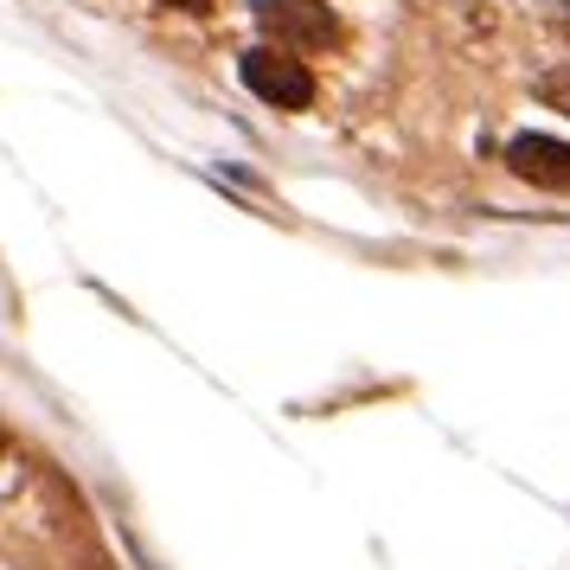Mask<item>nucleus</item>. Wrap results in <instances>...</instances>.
Wrapping results in <instances>:
<instances>
[{"label":"nucleus","mask_w":570,"mask_h":570,"mask_svg":"<svg viewBox=\"0 0 570 570\" xmlns=\"http://www.w3.org/2000/svg\"><path fill=\"white\" fill-rule=\"evenodd\" d=\"M257 27H263V39H276L283 52H321V46L340 39V20L321 0H263Z\"/></svg>","instance_id":"obj_1"},{"label":"nucleus","mask_w":570,"mask_h":570,"mask_svg":"<svg viewBox=\"0 0 570 570\" xmlns=\"http://www.w3.org/2000/svg\"><path fill=\"white\" fill-rule=\"evenodd\" d=\"M244 83L257 90L263 104H276V109H308L314 104V78H308V65L302 58H288L283 46H257V52H244Z\"/></svg>","instance_id":"obj_2"},{"label":"nucleus","mask_w":570,"mask_h":570,"mask_svg":"<svg viewBox=\"0 0 570 570\" xmlns=\"http://www.w3.org/2000/svg\"><path fill=\"white\" fill-rule=\"evenodd\" d=\"M160 7H180V13H206L212 0H160Z\"/></svg>","instance_id":"obj_5"},{"label":"nucleus","mask_w":570,"mask_h":570,"mask_svg":"<svg viewBox=\"0 0 570 570\" xmlns=\"http://www.w3.org/2000/svg\"><path fill=\"white\" fill-rule=\"evenodd\" d=\"M539 97H544L551 109H564V116H570V65H558V71L539 83Z\"/></svg>","instance_id":"obj_4"},{"label":"nucleus","mask_w":570,"mask_h":570,"mask_svg":"<svg viewBox=\"0 0 570 570\" xmlns=\"http://www.w3.org/2000/svg\"><path fill=\"white\" fill-rule=\"evenodd\" d=\"M507 167H513L525 186L564 193L570 186V141H558V135H519L513 148H507Z\"/></svg>","instance_id":"obj_3"}]
</instances>
